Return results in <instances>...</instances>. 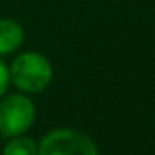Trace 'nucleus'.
<instances>
[{"label": "nucleus", "instance_id": "obj_4", "mask_svg": "<svg viewBox=\"0 0 155 155\" xmlns=\"http://www.w3.org/2000/svg\"><path fill=\"white\" fill-rule=\"evenodd\" d=\"M24 28L12 18H0V55L15 52L24 42Z\"/></svg>", "mask_w": 155, "mask_h": 155}, {"label": "nucleus", "instance_id": "obj_2", "mask_svg": "<svg viewBox=\"0 0 155 155\" xmlns=\"http://www.w3.org/2000/svg\"><path fill=\"white\" fill-rule=\"evenodd\" d=\"M37 155H98L95 143L74 128H57L42 138Z\"/></svg>", "mask_w": 155, "mask_h": 155}, {"label": "nucleus", "instance_id": "obj_5", "mask_svg": "<svg viewBox=\"0 0 155 155\" xmlns=\"http://www.w3.org/2000/svg\"><path fill=\"white\" fill-rule=\"evenodd\" d=\"M4 155H37V143L30 137H14L4 148Z\"/></svg>", "mask_w": 155, "mask_h": 155}, {"label": "nucleus", "instance_id": "obj_3", "mask_svg": "<svg viewBox=\"0 0 155 155\" xmlns=\"http://www.w3.org/2000/svg\"><path fill=\"white\" fill-rule=\"evenodd\" d=\"M35 118V105L28 97L14 94L0 102V134L4 137H17L32 127Z\"/></svg>", "mask_w": 155, "mask_h": 155}, {"label": "nucleus", "instance_id": "obj_6", "mask_svg": "<svg viewBox=\"0 0 155 155\" xmlns=\"http://www.w3.org/2000/svg\"><path fill=\"white\" fill-rule=\"evenodd\" d=\"M8 82H10V75H8V68L4 62L0 60V97H4V94L7 92Z\"/></svg>", "mask_w": 155, "mask_h": 155}, {"label": "nucleus", "instance_id": "obj_1", "mask_svg": "<svg viewBox=\"0 0 155 155\" xmlns=\"http://www.w3.org/2000/svg\"><path fill=\"white\" fill-rule=\"evenodd\" d=\"M10 80L18 90L27 94H38L52 80V65L45 55L38 52L20 54L8 70Z\"/></svg>", "mask_w": 155, "mask_h": 155}]
</instances>
